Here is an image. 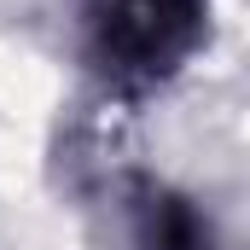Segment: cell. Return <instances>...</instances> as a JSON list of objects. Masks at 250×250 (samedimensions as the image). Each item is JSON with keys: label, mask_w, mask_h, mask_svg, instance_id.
<instances>
[{"label": "cell", "mask_w": 250, "mask_h": 250, "mask_svg": "<svg viewBox=\"0 0 250 250\" xmlns=\"http://www.w3.org/2000/svg\"><path fill=\"white\" fill-rule=\"evenodd\" d=\"M76 41L111 93H151L209 41V0H76Z\"/></svg>", "instance_id": "obj_1"}, {"label": "cell", "mask_w": 250, "mask_h": 250, "mask_svg": "<svg viewBox=\"0 0 250 250\" xmlns=\"http://www.w3.org/2000/svg\"><path fill=\"white\" fill-rule=\"evenodd\" d=\"M134 250H221L209 215L169 187H146L134 198Z\"/></svg>", "instance_id": "obj_2"}]
</instances>
